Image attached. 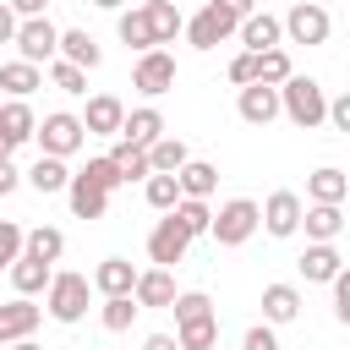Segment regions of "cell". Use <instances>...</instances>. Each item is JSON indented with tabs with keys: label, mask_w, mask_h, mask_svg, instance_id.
Here are the masks:
<instances>
[{
	"label": "cell",
	"mask_w": 350,
	"mask_h": 350,
	"mask_svg": "<svg viewBox=\"0 0 350 350\" xmlns=\"http://www.w3.org/2000/svg\"><path fill=\"white\" fill-rule=\"evenodd\" d=\"M279 115H284L290 126H301V131H317V126L328 120V93H323V82L290 71V82H279Z\"/></svg>",
	"instance_id": "cell-1"
},
{
	"label": "cell",
	"mask_w": 350,
	"mask_h": 350,
	"mask_svg": "<svg viewBox=\"0 0 350 350\" xmlns=\"http://www.w3.org/2000/svg\"><path fill=\"white\" fill-rule=\"evenodd\" d=\"M88 301H93V279L88 273H49V290H44V312L55 323H82L88 317Z\"/></svg>",
	"instance_id": "cell-2"
},
{
	"label": "cell",
	"mask_w": 350,
	"mask_h": 350,
	"mask_svg": "<svg viewBox=\"0 0 350 350\" xmlns=\"http://www.w3.org/2000/svg\"><path fill=\"white\" fill-rule=\"evenodd\" d=\"M257 230H262V202H252V197L219 202V213H213V224H208V235H213L219 246H246Z\"/></svg>",
	"instance_id": "cell-3"
},
{
	"label": "cell",
	"mask_w": 350,
	"mask_h": 350,
	"mask_svg": "<svg viewBox=\"0 0 350 350\" xmlns=\"http://www.w3.org/2000/svg\"><path fill=\"white\" fill-rule=\"evenodd\" d=\"M33 142H38V153L71 159V153H82V142H88V126H82V115H71V109H55V115H44V120H38Z\"/></svg>",
	"instance_id": "cell-4"
},
{
	"label": "cell",
	"mask_w": 350,
	"mask_h": 350,
	"mask_svg": "<svg viewBox=\"0 0 350 350\" xmlns=\"http://www.w3.org/2000/svg\"><path fill=\"white\" fill-rule=\"evenodd\" d=\"M279 22H284V44H306V49L328 44V33H334V22H328V5H323V0H295Z\"/></svg>",
	"instance_id": "cell-5"
},
{
	"label": "cell",
	"mask_w": 350,
	"mask_h": 350,
	"mask_svg": "<svg viewBox=\"0 0 350 350\" xmlns=\"http://www.w3.org/2000/svg\"><path fill=\"white\" fill-rule=\"evenodd\" d=\"M16 60H33V66H49L55 55H60V27L49 22V16H22L16 22Z\"/></svg>",
	"instance_id": "cell-6"
},
{
	"label": "cell",
	"mask_w": 350,
	"mask_h": 350,
	"mask_svg": "<svg viewBox=\"0 0 350 350\" xmlns=\"http://www.w3.org/2000/svg\"><path fill=\"white\" fill-rule=\"evenodd\" d=\"M131 88L142 93V98H164L170 88H175V55L159 44V49H142L137 55V66H131Z\"/></svg>",
	"instance_id": "cell-7"
},
{
	"label": "cell",
	"mask_w": 350,
	"mask_h": 350,
	"mask_svg": "<svg viewBox=\"0 0 350 350\" xmlns=\"http://www.w3.org/2000/svg\"><path fill=\"white\" fill-rule=\"evenodd\" d=\"M235 27H241V16H230L224 5H213V0H208V5H202V11L186 22V44L208 55V49H219L224 38H235Z\"/></svg>",
	"instance_id": "cell-8"
},
{
	"label": "cell",
	"mask_w": 350,
	"mask_h": 350,
	"mask_svg": "<svg viewBox=\"0 0 350 350\" xmlns=\"http://www.w3.org/2000/svg\"><path fill=\"white\" fill-rule=\"evenodd\" d=\"M186 252H191V235H186V224H180L175 213H164V219L148 230V257H153L159 268H175V262H186Z\"/></svg>",
	"instance_id": "cell-9"
},
{
	"label": "cell",
	"mask_w": 350,
	"mask_h": 350,
	"mask_svg": "<svg viewBox=\"0 0 350 350\" xmlns=\"http://www.w3.org/2000/svg\"><path fill=\"white\" fill-rule=\"evenodd\" d=\"M301 197L295 191H268V202H262V230L273 235V241H290V235H301Z\"/></svg>",
	"instance_id": "cell-10"
},
{
	"label": "cell",
	"mask_w": 350,
	"mask_h": 350,
	"mask_svg": "<svg viewBox=\"0 0 350 350\" xmlns=\"http://www.w3.org/2000/svg\"><path fill=\"white\" fill-rule=\"evenodd\" d=\"M235 115H241L246 126H268V120H279V88H268V82H246V88L235 93Z\"/></svg>",
	"instance_id": "cell-11"
},
{
	"label": "cell",
	"mask_w": 350,
	"mask_h": 350,
	"mask_svg": "<svg viewBox=\"0 0 350 350\" xmlns=\"http://www.w3.org/2000/svg\"><path fill=\"white\" fill-rule=\"evenodd\" d=\"M295 268H301L306 284H334V273L345 268V257H339L334 241H306V252L295 257Z\"/></svg>",
	"instance_id": "cell-12"
},
{
	"label": "cell",
	"mask_w": 350,
	"mask_h": 350,
	"mask_svg": "<svg viewBox=\"0 0 350 350\" xmlns=\"http://www.w3.org/2000/svg\"><path fill=\"white\" fill-rule=\"evenodd\" d=\"M44 323V306H33V295H16L0 306V345H16V339H33V328Z\"/></svg>",
	"instance_id": "cell-13"
},
{
	"label": "cell",
	"mask_w": 350,
	"mask_h": 350,
	"mask_svg": "<svg viewBox=\"0 0 350 350\" xmlns=\"http://www.w3.org/2000/svg\"><path fill=\"white\" fill-rule=\"evenodd\" d=\"M235 38H241L252 55H262V49H279V44H284V22H279L273 11H252V16H241Z\"/></svg>",
	"instance_id": "cell-14"
},
{
	"label": "cell",
	"mask_w": 350,
	"mask_h": 350,
	"mask_svg": "<svg viewBox=\"0 0 350 350\" xmlns=\"http://www.w3.org/2000/svg\"><path fill=\"white\" fill-rule=\"evenodd\" d=\"M33 131H38L33 104H27V98H5V104H0V142H5V153L22 148V142H33Z\"/></svg>",
	"instance_id": "cell-15"
},
{
	"label": "cell",
	"mask_w": 350,
	"mask_h": 350,
	"mask_svg": "<svg viewBox=\"0 0 350 350\" xmlns=\"http://www.w3.org/2000/svg\"><path fill=\"white\" fill-rule=\"evenodd\" d=\"M120 120H126V104H120L115 93H93L88 109H82L88 137H120Z\"/></svg>",
	"instance_id": "cell-16"
},
{
	"label": "cell",
	"mask_w": 350,
	"mask_h": 350,
	"mask_svg": "<svg viewBox=\"0 0 350 350\" xmlns=\"http://www.w3.org/2000/svg\"><path fill=\"white\" fill-rule=\"evenodd\" d=\"M66 202H71V219H104V213H109V191H104V186H93L82 170L71 175Z\"/></svg>",
	"instance_id": "cell-17"
},
{
	"label": "cell",
	"mask_w": 350,
	"mask_h": 350,
	"mask_svg": "<svg viewBox=\"0 0 350 350\" xmlns=\"http://www.w3.org/2000/svg\"><path fill=\"white\" fill-rule=\"evenodd\" d=\"M120 137L131 142V148H153L159 137H164V115L153 109V104H142V109H126V120H120Z\"/></svg>",
	"instance_id": "cell-18"
},
{
	"label": "cell",
	"mask_w": 350,
	"mask_h": 350,
	"mask_svg": "<svg viewBox=\"0 0 350 350\" xmlns=\"http://www.w3.org/2000/svg\"><path fill=\"white\" fill-rule=\"evenodd\" d=\"M345 202H306L301 208V230H306V241H339V230H345V213H339Z\"/></svg>",
	"instance_id": "cell-19"
},
{
	"label": "cell",
	"mask_w": 350,
	"mask_h": 350,
	"mask_svg": "<svg viewBox=\"0 0 350 350\" xmlns=\"http://www.w3.org/2000/svg\"><path fill=\"white\" fill-rule=\"evenodd\" d=\"M131 295H137V306H148V312H153V306H170L180 290H175V273L153 262V268H142V273H137V290H131Z\"/></svg>",
	"instance_id": "cell-20"
},
{
	"label": "cell",
	"mask_w": 350,
	"mask_h": 350,
	"mask_svg": "<svg viewBox=\"0 0 350 350\" xmlns=\"http://www.w3.org/2000/svg\"><path fill=\"white\" fill-rule=\"evenodd\" d=\"M60 60H71V66H82V71H98L104 49H98V38H93L88 27H60Z\"/></svg>",
	"instance_id": "cell-21"
},
{
	"label": "cell",
	"mask_w": 350,
	"mask_h": 350,
	"mask_svg": "<svg viewBox=\"0 0 350 350\" xmlns=\"http://www.w3.org/2000/svg\"><path fill=\"white\" fill-rule=\"evenodd\" d=\"M137 273H142V268H131L126 257H104V262L93 268V290H98V295H131V290H137Z\"/></svg>",
	"instance_id": "cell-22"
},
{
	"label": "cell",
	"mask_w": 350,
	"mask_h": 350,
	"mask_svg": "<svg viewBox=\"0 0 350 350\" xmlns=\"http://www.w3.org/2000/svg\"><path fill=\"white\" fill-rule=\"evenodd\" d=\"M115 33H120V44L126 49H159V38H153V22H148V5H131V11H120L115 16Z\"/></svg>",
	"instance_id": "cell-23"
},
{
	"label": "cell",
	"mask_w": 350,
	"mask_h": 350,
	"mask_svg": "<svg viewBox=\"0 0 350 350\" xmlns=\"http://www.w3.org/2000/svg\"><path fill=\"white\" fill-rule=\"evenodd\" d=\"M38 197H55V191H66L71 186V170H66V159H55V153H38V164L22 175Z\"/></svg>",
	"instance_id": "cell-24"
},
{
	"label": "cell",
	"mask_w": 350,
	"mask_h": 350,
	"mask_svg": "<svg viewBox=\"0 0 350 350\" xmlns=\"http://www.w3.org/2000/svg\"><path fill=\"white\" fill-rule=\"evenodd\" d=\"M5 273H11L16 295H44V290H49V273H55V262H44V257H27V252H22V257H16Z\"/></svg>",
	"instance_id": "cell-25"
},
{
	"label": "cell",
	"mask_w": 350,
	"mask_h": 350,
	"mask_svg": "<svg viewBox=\"0 0 350 350\" xmlns=\"http://www.w3.org/2000/svg\"><path fill=\"white\" fill-rule=\"evenodd\" d=\"M301 317V290L295 284H262V323H295Z\"/></svg>",
	"instance_id": "cell-26"
},
{
	"label": "cell",
	"mask_w": 350,
	"mask_h": 350,
	"mask_svg": "<svg viewBox=\"0 0 350 350\" xmlns=\"http://www.w3.org/2000/svg\"><path fill=\"white\" fill-rule=\"evenodd\" d=\"M345 191H350V175L334 164H317L306 175V202H345Z\"/></svg>",
	"instance_id": "cell-27"
},
{
	"label": "cell",
	"mask_w": 350,
	"mask_h": 350,
	"mask_svg": "<svg viewBox=\"0 0 350 350\" xmlns=\"http://www.w3.org/2000/svg\"><path fill=\"white\" fill-rule=\"evenodd\" d=\"M175 180H180V197H213V186H219V164H208V159H186V164L175 170Z\"/></svg>",
	"instance_id": "cell-28"
},
{
	"label": "cell",
	"mask_w": 350,
	"mask_h": 350,
	"mask_svg": "<svg viewBox=\"0 0 350 350\" xmlns=\"http://www.w3.org/2000/svg\"><path fill=\"white\" fill-rule=\"evenodd\" d=\"M0 88H5V98H27L33 88H44V66H33V60H5V66H0Z\"/></svg>",
	"instance_id": "cell-29"
},
{
	"label": "cell",
	"mask_w": 350,
	"mask_h": 350,
	"mask_svg": "<svg viewBox=\"0 0 350 350\" xmlns=\"http://www.w3.org/2000/svg\"><path fill=\"white\" fill-rule=\"evenodd\" d=\"M142 5H148V22H153V38L159 44H175L186 33V16H180L175 0H142Z\"/></svg>",
	"instance_id": "cell-30"
},
{
	"label": "cell",
	"mask_w": 350,
	"mask_h": 350,
	"mask_svg": "<svg viewBox=\"0 0 350 350\" xmlns=\"http://www.w3.org/2000/svg\"><path fill=\"white\" fill-rule=\"evenodd\" d=\"M175 339H180V350H213L219 345V312L191 317V323H175Z\"/></svg>",
	"instance_id": "cell-31"
},
{
	"label": "cell",
	"mask_w": 350,
	"mask_h": 350,
	"mask_svg": "<svg viewBox=\"0 0 350 350\" xmlns=\"http://www.w3.org/2000/svg\"><path fill=\"white\" fill-rule=\"evenodd\" d=\"M109 159H115V170H120V180L131 186V180H148L153 175V164H148V153L142 148H131L126 137H115V148H109Z\"/></svg>",
	"instance_id": "cell-32"
},
{
	"label": "cell",
	"mask_w": 350,
	"mask_h": 350,
	"mask_svg": "<svg viewBox=\"0 0 350 350\" xmlns=\"http://www.w3.org/2000/svg\"><path fill=\"white\" fill-rule=\"evenodd\" d=\"M22 252H27V257H44V262H60V252H66V235H60L55 224H33V230L22 235Z\"/></svg>",
	"instance_id": "cell-33"
},
{
	"label": "cell",
	"mask_w": 350,
	"mask_h": 350,
	"mask_svg": "<svg viewBox=\"0 0 350 350\" xmlns=\"http://www.w3.org/2000/svg\"><path fill=\"white\" fill-rule=\"evenodd\" d=\"M186 159H191V148H186L180 137H170V131H164V137H159V142L148 148V164H153L159 175H175V170H180Z\"/></svg>",
	"instance_id": "cell-34"
},
{
	"label": "cell",
	"mask_w": 350,
	"mask_h": 350,
	"mask_svg": "<svg viewBox=\"0 0 350 350\" xmlns=\"http://www.w3.org/2000/svg\"><path fill=\"white\" fill-rule=\"evenodd\" d=\"M137 295H104V306H98V323L109 328V334H126L131 323H137Z\"/></svg>",
	"instance_id": "cell-35"
},
{
	"label": "cell",
	"mask_w": 350,
	"mask_h": 350,
	"mask_svg": "<svg viewBox=\"0 0 350 350\" xmlns=\"http://www.w3.org/2000/svg\"><path fill=\"white\" fill-rule=\"evenodd\" d=\"M170 213L186 224V235H191V241H197V235H208V224H213V208H208V197H180Z\"/></svg>",
	"instance_id": "cell-36"
},
{
	"label": "cell",
	"mask_w": 350,
	"mask_h": 350,
	"mask_svg": "<svg viewBox=\"0 0 350 350\" xmlns=\"http://www.w3.org/2000/svg\"><path fill=\"white\" fill-rule=\"evenodd\" d=\"M142 197H148V208L170 213V208L180 202V180H175V175H159V170H153V175L142 180Z\"/></svg>",
	"instance_id": "cell-37"
},
{
	"label": "cell",
	"mask_w": 350,
	"mask_h": 350,
	"mask_svg": "<svg viewBox=\"0 0 350 350\" xmlns=\"http://www.w3.org/2000/svg\"><path fill=\"white\" fill-rule=\"evenodd\" d=\"M290 71H295V66H290V55H284V44H279V49H262V55H257V82H268V88H279V82H290Z\"/></svg>",
	"instance_id": "cell-38"
},
{
	"label": "cell",
	"mask_w": 350,
	"mask_h": 350,
	"mask_svg": "<svg viewBox=\"0 0 350 350\" xmlns=\"http://www.w3.org/2000/svg\"><path fill=\"white\" fill-rule=\"evenodd\" d=\"M49 82H55L60 93H88V71H82V66H71V60H60V55L49 60Z\"/></svg>",
	"instance_id": "cell-39"
},
{
	"label": "cell",
	"mask_w": 350,
	"mask_h": 350,
	"mask_svg": "<svg viewBox=\"0 0 350 350\" xmlns=\"http://www.w3.org/2000/svg\"><path fill=\"white\" fill-rule=\"evenodd\" d=\"M170 312H175V323H191V317H208V312H213V301H208L202 290H180V295L170 301Z\"/></svg>",
	"instance_id": "cell-40"
},
{
	"label": "cell",
	"mask_w": 350,
	"mask_h": 350,
	"mask_svg": "<svg viewBox=\"0 0 350 350\" xmlns=\"http://www.w3.org/2000/svg\"><path fill=\"white\" fill-rule=\"evenodd\" d=\"M82 175H88V180H93V186H104V191H115V186H126V180H120V170H115V159H109V153H104V159H88V164H82Z\"/></svg>",
	"instance_id": "cell-41"
},
{
	"label": "cell",
	"mask_w": 350,
	"mask_h": 350,
	"mask_svg": "<svg viewBox=\"0 0 350 350\" xmlns=\"http://www.w3.org/2000/svg\"><path fill=\"white\" fill-rule=\"evenodd\" d=\"M22 235H27V230H22L16 219H0V268H11V262L22 257Z\"/></svg>",
	"instance_id": "cell-42"
},
{
	"label": "cell",
	"mask_w": 350,
	"mask_h": 350,
	"mask_svg": "<svg viewBox=\"0 0 350 350\" xmlns=\"http://www.w3.org/2000/svg\"><path fill=\"white\" fill-rule=\"evenodd\" d=\"M241 350H279L273 323H252V328H246V339H241Z\"/></svg>",
	"instance_id": "cell-43"
},
{
	"label": "cell",
	"mask_w": 350,
	"mask_h": 350,
	"mask_svg": "<svg viewBox=\"0 0 350 350\" xmlns=\"http://www.w3.org/2000/svg\"><path fill=\"white\" fill-rule=\"evenodd\" d=\"M334 317L350 328V268H339V273H334Z\"/></svg>",
	"instance_id": "cell-44"
},
{
	"label": "cell",
	"mask_w": 350,
	"mask_h": 350,
	"mask_svg": "<svg viewBox=\"0 0 350 350\" xmlns=\"http://www.w3.org/2000/svg\"><path fill=\"white\" fill-rule=\"evenodd\" d=\"M230 82H235V88H246V82H257V55H252V49H241V55L230 60Z\"/></svg>",
	"instance_id": "cell-45"
},
{
	"label": "cell",
	"mask_w": 350,
	"mask_h": 350,
	"mask_svg": "<svg viewBox=\"0 0 350 350\" xmlns=\"http://www.w3.org/2000/svg\"><path fill=\"white\" fill-rule=\"evenodd\" d=\"M328 126H334V131H350V88H345L339 98H328Z\"/></svg>",
	"instance_id": "cell-46"
},
{
	"label": "cell",
	"mask_w": 350,
	"mask_h": 350,
	"mask_svg": "<svg viewBox=\"0 0 350 350\" xmlns=\"http://www.w3.org/2000/svg\"><path fill=\"white\" fill-rule=\"evenodd\" d=\"M16 186H22V170L11 164V153H0V197H11Z\"/></svg>",
	"instance_id": "cell-47"
},
{
	"label": "cell",
	"mask_w": 350,
	"mask_h": 350,
	"mask_svg": "<svg viewBox=\"0 0 350 350\" xmlns=\"http://www.w3.org/2000/svg\"><path fill=\"white\" fill-rule=\"evenodd\" d=\"M16 22H22V16H16V11L0 0V44H11V38H16Z\"/></svg>",
	"instance_id": "cell-48"
},
{
	"label": "cell",
	"mask_w": 350,
	"mask_h": 350,
	"mask_svg": "<svg viewBox=\"0 0 350 350\" xmlns=\"http://www.w3.org/2000/svg\"><path fill=\"white\" fill-rule=\"evenodd\" d=\"M5 5H11L16 16H44V11H49V0H5Z\"/></svg>",
	"instance_id": "cell-49"
},
{
	"label": "cell",
	"mask_w": 350,
	"mask_h": 350,
	"mask_svg": "<svg viewBox=\"0 0 350 350\" xmlns=\"http://www.w3.org/2000/svg\"><path fill=\"white\" fill-rule=\"evenodd\" d=\"M142 350H180V339H175V334H148Z\"/></svg>",
	"instance_id": "cell-50"
},
{
	"label": "cell",
	"mask_w": 350,
	"mask_h": 350,
	"mask_svg": "<svg viewBox=\"0 0 350 350\" xmlns=\"http://www.w3.org/2000/svg\"><path fill=\"white\" fill-rule=\"evenodd\" d=\"M213 5H224L230 16H252V11H257V0H213Z\"/></svg>",
	"instance_id": "cell-51"
},
{
	"label": "cell",
	"mask_w": 350,
	"mask_h": 350,
	"mask_svg": "<svg viewBox=\"0 0 350 350\" xmlns=\"http://www.w3.org/2000/svg\"><path fill=\"white\" fill-rule=\"evenodd\" d=\"M88 5H98V11H126V0H88Z\"/></svg>",
	"instance_id": "cell-52"
},
{
	"label": "cell",
	"mask_w": 350,
	"mask_h": 350,
	"mask_svg": "<svg viewBox=\"0 0 350 350\" xmlns=\"http://www.w3.org/2000/svg\"><path fill=\"white\" fill-rule=\"evenodd\" d=\"M5 350H44V345H33V339H16V345H5Z\"/></svg>",
	"instance_id": "cell-53"
},
{
	"label": "cell",
	"mask_w": 350,
	"mask_h": 350,
	"mask_svg": "<svg viewBox=\"0 0 350 350\" xmlns=\"http://www.w3.org/2000/svg\"><path fill=\"white\" fill-rule=\"evenodd\" d=\"M345 202H350V191H345Z\"/></svg>",
	"instance_id": "cell-54"
},
{
	"label": "cell",
	"mask_w": 350,
	"mask_h": 350,
	"mask_svg": "<svg viewBox=\"0 0 350 350\" xmlns=\"http://www.w3.org/2000/svg\"><path fill=\"white\" fill-rule=\"evenodd\" d=\"M0 153H5V142H0Z\"/></svg>",
	"instance_id": "cell-55"
}]
</instances>
